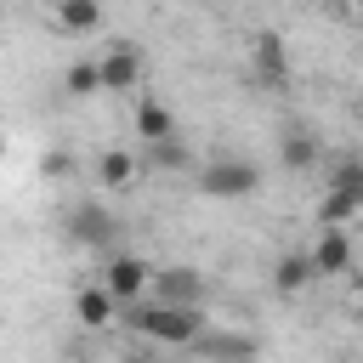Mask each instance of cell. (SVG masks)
I'll use <instances>...</instances> for the list:
<instances>
[{
	"label": "cell",
	"instance_id": "5",
	"mask_svg": "<svg viewBox=\"0 0 363 363\" xmlns=\"http://www.w3.org/2000/svg\"><path fill=\"white\" fill-rule=\"evenodd\" d=\"M62 221H68V238H74V244H85V250H108V244H113V233H119V227H113V216H108L102 204H74Z\"/></svg>",
	"mask_w": 363,
	"mask_h": 363
},
{
	"label": "cell",
	"instance_id": "3",
	"mask_svg": "<svg viewBox=\"0 0 363 363\" xmlns=\"http://www.w3.org/2000/svg\"><path fill=\"white\" fill-rule=\"evenodd\" d=\"M102 284L119 295V306H125V301H142V295H153V261H142V255H113V261L102 267Z\"/></svg>",
	"mask_w": 363,
	"mask_h": 363
},
{
	"label": "cell",
	"instance_id": "7",
	"mask_svg": "<svg viewBox=\"0 0 363 363\" xmlns=\"http://www.w3.org/2000/svg\"><path fill=\"white\" fill-rule=\"evenodd\" d=\"M153 295L193 306V301H204V272L199 267H153Z\"/></svg>",
	"mask_w": 363,
	"mask_h": 363
},
{
	"label": "cell",
	"instance_id": "18",
	"mask_svg": "<svg viewBox=\"0 0 363 363\" xmlns=\"http://www.w3.org/2000/svg\"><path fill=\"white\" fill-rule=\"evenodd\" d=\"M142 164H153V170H187V142H182V136L147 142V159H142Z\"/></svg>",
	"mask_w": 363,
	"mask_h": 363
},
{
	"label": "cell",
	"instance_id": "21",
	"mask_svg": "<svg viewBox=\"0 0 363 363\" xmlns=\"http://www.w3.org/2000/svg\"><path fill=\"white\" fill-rule=\"evenodd\" d=\"M0 164H6V136H0Z\"/></svg>",
	"mask_w": 363,
	"mask_h": 363
},
{
	"label": "cell",
	"instance_id": "16",
	"mask_svg": "<svg viewBox=\"0 0 363 363\" xmlns=\"http://www.w3.org/2000/svg\"><path fill=\"white\" fill-rule=\"evenodd\" d=\"M278 159H284V170H312V164H318V136L289 125V130L278 136Z\"/></svg>",
	"mask_w": 363,
	"mask_h": 363
},
{
	"label": "cell",
	"instance_id": "13",
	"mask_svg": "<svg viewBox=\"0 0 363 363\" xmlns=\"http://www.w3.org/2000/svg\"><path fill=\"white\" fill-rule=\"evenodd\" d=\"M357 216H363V199L323 182V193H318V227H346V221H357Z\"/></svg>",
	"mask_w": 363,
	"mask_h": 363
},
{
	"label": "cell",
	"instance_id": "15",
	"mask_svg": "<svg viewBox=\"0 0 363 363\" xmlns=\"http://www.w3.org/2000/svg\"><path fill=\"white\" fill-rule=\"evenodd\" d=\"M312 278H318V272H312V255H306V250H289V255H278V267H272V289H278V295H301Z\"/></svg>",
	"mask_w": 363,
	"mask_h": 363
},
{
	"label": "cell",
	"instance_id": "12",
	"mask_svg": "<svg viewBox=\"0 0 363 363\" xmlns=\"http://www.w3.org/2000/svg\"><path fill=\"white\" fill-rule=\"evenodd\" d=\"M108 85H102V57H74L68 68H62V96H74V102H85V96H102Z\"/></svg>",
	"mask_w": 363,
	"mask_h": 363
},
{
	"label": "cell",
	"instance_id": "19",
	"mask_svg": "<svg viewBox=\"0 0 363 363\" xmlns=\"http://www.w3.org/2000/svg\"><path fill=\"white\" fill-rule=\"evenodd\" d=\"M329 187H346V193L363 199V164H357V159H340V164L329 170Z\"/></svg>",
	"mask_w": 363,
	"mask_h": 363
},
{
	"label": "cell",
	"instance_id": "22",
	"mask_svg": "<svg viewBox=\"0 0 363 363\" xmlns=\"http://www.w3.org/2000/svg\"><path fill=\"white\" fill-rule=\"evenodd\" d=\"M352 11H357V17H363V0H352Z\"/></svg>",
	"mask_w": 363,
	"mask_h": 363
},
{
	"label": "cell",
	"instance_id": "10",
	"mask_svg": "<svg viewBox=\"0 0 363 363\" xmlns=\"http://www.w3.org/2000/svg\"><path fill=\"white\" fill-rule=\"evenodd\" d=\"M130 130H136V142H142V147H147V142H164V136H176V113H170L164 102H153V96H136Z\"/></svg>",
	"mask_w": 363,
	"mask_h": 363
},
{
	"label": "cell",
	"instance_id": "20",
	"mask_svg": "<svg viewBox=\"0 0 363 363\" xmlns=\"http://www.w3.org/2000/svg\"><path fill=\"white\" fill-rule=\"evenodd\" d=\"M74 170V153H62V147H51V153H40V176L45 182H62Z\"/></svg>",
	"mask_w": 363,
	"mask_h": 363
},
{
	"label": "cell",
	"instance_id": "6",
	"mask_svg": "<svg viewBox=\"0 0 363 363\" xmlns=\"http://www.w3.org/2000/svg\"><path fill=\"white\" fill-rule=\"evenodd\" d=\"M306 255H312V272H318V278H340V272L352 267V238H346V227H318V244H312Z\"/></svg>",
	"mask_w": 363,
	"mask_h": 363
},
{
	"label": "cell",
	"instance_id": "4",
	"mask_svg": "<svg viewBox=\"0 0 363 363\" xmlns=\"http://www.w3.org/2000/svg\"><path fill=\"white\" fill-rule=\"evenodd\" d=\"M142 68H147V57H142L136 40H113L102 51V85L108 91H136L142 85Z\"/></svg>",
	"mask_w": 363,
	"mask_h": 363
},
{
	"label": "cell",
	"instance_id": "8",
	"mask_svg": "<svg viewBox=\"0 0 363 363\" xmlns=\"http://www.w3.org/2000/svg\"><path fill=\"white\" fill-rule=\"evenodd\" d=\"M74 318L85 323V329H108L113 318H119V295L96 278V284H79V295H74Z\"/></svg>",
	"mask_w": 363,
	"mask_h": 363
},
{
	"label": "cell",
	"instance_id": "1",
	"mask_svg": "<svg viewBox=\"0 0 363 363\" xmlns=\"http://www.w3.org/2000/svg\"><path fill=\"white\" fill-rule=\"evenodd\" d=\"M119 318H125L136 335H147V340H159V346H182V352L210 329V318H204L199 301L182 306V301H159V295H153V301H147V295H142V301H125Z\"/></svg>",
	"mask_w": 363,
	"mask_h": 363
},
{
	"label": "cell",
	"instance_id": "9",
	"mask_svg": "<svg viewBox=\"0 0 363 363\" xmlns=\"http://www.w3.org/2000/svg\"><path fill=\"white\" fill-rule=\"evenodd\" d=\"M250 51H255V74H261L272 91H278V85H289V45H284L272 28H267V34H255V45H250Z\"/></svg>",
	"mask_w": 363,
	"mask_h": 363
},
{
	"label": "cell",
	"instance_id": "11",
	"mask_svg": "<svg viewBox=\"0 0 363 363\" xmlns=\"http://www.w3.org/2000/svg\"><path fill=\"white\" fill-rule=\"evenodd\" d=\"M136 176H142V159H136L130 147H102V153H96V182H102L108 193L136 187Z\"/></svg>",
	"mask_w": 363,
	"mask_h": 363
},
{
	"label": "cell",
	"instance_id": "14",
	"mask_svg": "<svg viewBox=\"0 0 363 363\" xmlns=\"http://www.w3.org/2000/svg\"><path fill=\"white\" fill-rule=\"evenodd\" d=\"M51 17L62 34H96L102 28V6L96 0H51Z\"/></svg>",
	"mask_w": 363,
	"mask_h": 363
},
{
	"label": "cell",
	"instance_id": "17",
	"mask_svg": "<svg viewBox=\"0 0 363 363\" xmlns=\"http://www.w3.org/2000/svg\"><path fill=\"white\" fill-rule=\"evenodd\" d=\"M187 352H216V357H250V352H255V340H250V335H210V329H204V335H199V340H193Z\"/></svg>",
	"mask_w": 363,
	"mask_h": 363
},
{
	"label": "cell",
	"instance_id": "2",
	"mask_svg": "<svg viewBox=\"0 0 363 363\" xmlns=\"http://www.w3.org/2000/svg\"><path fill=\"white\" fill-rule=\"evenodd\" d=\"M261 187V164L255 159H210V164H199V193L204 199H250Z\"/></svg>",
	"mask_w": 363,
	"mask_h": 363
}]
</instances>
